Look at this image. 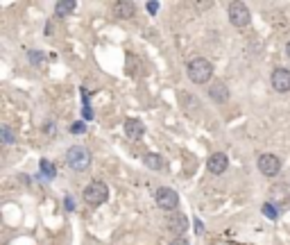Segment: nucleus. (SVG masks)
Listing matches in <instances>:
<instances>
[{
	"instance_id": "obj_1",
	"label": "nucleus",
	"mask_w": 290,
	"mask_h": 245,
	"mask_svg": "<svg viewBox=\"0 0 290 245\" xmlns=\"http://www.w3.org/2000/svg\"><path fill=\"white\" fill-rule=\"evenodd\" d=\"M186 73H188L191 82H195V84H206L213 77V66H211V61L204 59V57H195V59L188 61Z\"/></svg>"
},
{
	"instance_id": "obj_2",
	"label": "nucleus",
	"mask_w": 290,
	"mask_h": 245,
	"mask_svg": "<svg viewBox=\"0 0 290 245\" xmlns=\"http://www.w3.org/2000/svg\"><path fill=\"white\" fill-rule=\"evenodd\" d=\"M66 164H68V168H72V170H77V172L86 170V168L91 166V152L82 146L68 148L66 150Z\"/></svg>"
},
{
	"instance_id": "obj_3",
	"label": "nucleus",
	"mask_w": 290,
	"mask_h": 245,
	"mask_svg": "<svg viewBox=\"0 0 290 245\" xmlns=\"http://www.w3.org/2000/svg\"><path fill=\"white\" fill-rule=\"evenodd\" d=\"M82 198H84L86 205L91 207H98L102 205L107 198H109V188H107L105 182H91V184L84 188V193H82Z\"/></svg>"
},
{
	"instance_id": "obj_4",
	"label": "nucleus",
	"mask_w": 290,
	"mask_h": 245,
	"mask_svg": "<svg viewBox=\"0 0 290 245\" xmlns=\"http://www.w3.org/2000/svg\"><path fill=\"white\" fill-rule=\"evenodd\" d=\"M227 14H229V20L234 27H247L252 20V14L245 2H229L227 5Z\"/></svg>"
},
{
	"instance_id": "obj_5",
	"label": "nucleus",
	"mask_w": 290,
	"mask_h": 245,
	"mask_svg": "<svg viewBox=\"0 0 290 245\" xmlns=\"http://www.w3.org/2000/svg\"><path fill=\"white\" fill-rule=\"evenodd\" d=\"M154 200H157V205L161 207V209H165V211H172V209H177L179 205V195L175 188H168V186H161V188H157V193H154Z\"/></svg>"
},
{
	"instance_id": "obj_6",
	"label": "nucleus",
	"mask_w": 290,
	"mask_h": 245,
	"mask_svg": "<svg viewBox=\"0 0 290 245\" xmlns=\"http://www.w3.org/2000/svg\"><path fill=\"white\" fill-rule=\"evenodd\" d=\"M258 170L263 172L265 177H277L279 170H281V159L277 154H261L258 157Z\"/></svg>"
},
{
	"instance_id": "obj_7",
	"label": "nucleus",
	"mask_w": 290,
	"mask_h": 245,
	"mask_svg": "<svg viewBox=\"0 0 290 245\" xmlns=\"http://www.w3.org/2000/svg\"><path fill=\"white\" fill-rule=\"evenodd\" d=\"M272 89L277 93H288L290 91V71L288 68H277V71H272Z\"/></svg>"
},
{
	"instance_id": "obj_8",
	"label": "nucleus",
	"mask_w": 290,
	"mask_h": 245,
	"mask_svg": "<svg viewBox=\"0 0 290 245\" xmlns=\"http://www.w3.org/2000/svg\"><path fill=\"white\" fill-rule=\"evenodd\" d=\"M206 168L213 172V175H222L227 168H229V157L224 152H216L209 157V161H206Z\"/></svg>"
},
{
	"instance_id": "obj_9",
	"label": "nucleus",
	"mask_w": 290,
	"mask_h": 245,
	"mask_svg": "<svg viewBox=\"0 0 290 245\" xmlns=\"http://www.w3.org/2000/svg\"><path fill=\"white\" fill-rule=\"evenodd\" d=\"M209 98H211L213 102H220V105L227 102V100H229V89H227V84L220 80L213 82V84L209 86Z\"/></svg>"
},
{
	"instance_id": "obj_10",
	"label": "nucleus",
	"mask_w": 290,
	"mask_h": 245,
	"mask_svg": "<svg viewBox=\"0 0 290 245\" xmlns=\"http://www.w3.org/2000/svg\"><path fill=\"white\" fill-rule=\"evenodd\" d=\"M165 225H168V229L172 234H184L186 227H188V218H186L184 213H172V216H168Z\"/></svg>"
},
{
	"instance_id": "obj_11",
	"label": "nucleus",
	"mask_w": 290,
	"mask_h": 245,
	"mask_svg": "<svg viewBox=\"0 0 290 245\" xmlns=\"http://www.w3.org/2000/svg\"><path fill=\"white\" fill-rule=\"evenodd\" d=\"M134 12H136V5H134L132 0H118V2L113 5V14H116L118 19H132Z\"/></svg>"
},
{
	"instance_id": "obj_12",
	"label": "nucleus",
	"mask_w": 290,
	"mask_h": 245,
	"mask_svg": "<svg viewBox=\"0 0 290 245\" xmlns=\"http://www.w3.org/2000/svg\"><path fill=\"white\" fill-rule=\"evenodd\" d=\"M143 132H145V125L141 123L139 118H127L125 120V134L129 136V139H141L143 136Z\"/></svg>"
},
{
	"instance_id": "obj_13",
	"label": "nucleus",
	"mask_w": 290,
	"mask_h": 245,
	"mask_svg": "<svg viewBox=\"0 0 290 245\" xmlns=\"http://www.w3.org/2000/svg\"><path fill=\"white\" fill-rule=\"evenodd\" d=\"M143 161H145V166H147L150 170H163V168H165V159L161 157V154H157V152H147L143 157Z\"/></svg>"
},
{
	"instance_id": "obj_14",
	"label": "nucleus",
	"mask_w": 290,
	"mask_h": 245,
	"mask_svg": "<svg viewBox=\"0 0 290 245\" xmlns=\"http://www.w3.org/2000/svg\"><path fill=\"white\" fill-rule=\"evenodd\" d=\"M75 7H77V2H72V0H59V2L54 5V14H57L59 19H64V16H71V14L75 12Z\"/></svg>"
},
{
	"instance_id": "obj_15",
	"label": "nucleus",
	"mask_w": 290,
	"mask_h": 245,
	"mask_svg": "<svg viewBox=\"0 0 290 245\" xmlns=\"http://www.w3.org/2000/svg\"><path fill=\"white\" fill-rule=\"evenodd\" d=\"M263 213L270 220H277L279 218V216H277V207H272V205H263Z\"/></svg>"
},
{
	"instance_id": "obj_16",
	"label": "nucleus",
	"mask_w": 290,
	"mask_h": 245,
	"mask_svg": "<svg viewBox=\"0 0 290 245\" xmlns=\"http://www.w3.org/2000/svg\"><path fill=\"white\" fill-rule=\"evenodd\" d=\"M41 170L46 172L48 177H54V168H53V166H50V164H48V161H46V159L41 161Z\"/></svg>"
},
{
	"instance_id": "obj_17",
	"label": "nucleus",
	"mask_w": 290,
	"mask_h": 245,
	"mask_svg": "<svg viewBox=\"0 0 290 245\" xmlns=\"http://www.w3.org/2000/svg\"><path fill=\"white\" fill-rule=\"evenodd\" d=\"M2 139H5L7 146H9V143H14V136H12V132H9V127H2Z\"/></svg>"
},
{
	"instance_id": "obj_18",
	"label": "nucleus",
	"mask_w": 290,
	"mask_h": 245,
	"mask_svg": "<svg viewBox=\"0 0 290 245\" xmlns=\"http://www.w3.org/2000/svg\"><path fill=\"white\" fill-rule=\"evenodd\" d=\"M84 123H75V125H71V132L72 134H84Z\"/></svg>"
},
{
	"instance_id": "obj_19",
	"label": "nucleus",
	"mask_w": 290,
	"mask_h": 245,
	"mask_svg": "<svg viewBox=\"0 0 290 245\" xmlns=\"http://www.w3.org/2000/svg\"><path fill=\"white\" fill-rule=\"evenodd\" d=\"M30 61H32V64H43V55L41 53H30Z\"/></svg>"
},
{
	"instance_id": "obj_20",
	"label": "nucleus",
	"mask_w": 290,
	"mask_h": 245,
	"mask_svg": "<svg viewBox=\"0 0 290 245\" xmlns=\"http://www.w3.org/2000/svg\"><path fill=\"white\" fill-rule=\"evenodd\" d=\"M147 12H150V14H157V12H159V2H147Z\"/></svg>"
},
{
	"instance_id": "obj_21",
	"label": "nucleus",
	"mask_w": 290,
	"mask_h": 245,
	"mask_svg": "<svg viewBox=\"0 0 290 245\" xmlns=\"http://www.w3.org/2000/svg\"><path fill=\"white\" fill-rule=\"evenodd\" d=\"M170 245H191V243H188V241H186L184 236H179V239H175Z\"/></svg>"
},
{
	"instance_id": "obj_22",
	"label": "nucleus",
	"mask_w": 290,
	"mask_h": 245,
	"mask_svg": "<svg viewBox=\"0 0 290 245\" xmlns=\"http://www.w3.org/2000/svg\"><path fill=\"white\" fill-rule=\"evenodd\" d=\"M195 229H198V234H202V232H204V225L198 220V223H195Z\"/></svg>"
},
{
	"instance_id": "obj_23",
	"label": "nucleus",
	"mask_w": 290,
	"mask_h": 245,
	"mask_svg": "<svg viewBox=\"0 0 290 245\" xmlns=\"http://www.w3.org/2000/svg\"><path fill=\"white\" fill-rule=\"evenodd\" d=\"M66 209H75V202H72V200H66Z\"/></svg>"
},
{
	"instance_id": "obj_24",
	"label": "nucleus",
	"mask_w": 290,
	"mask_h": 245,
	"mask_svg": "<svg viewBox=\"0 0 290 245\" xmlns=\"http://www.w3.org/2000/svg\"><path fill=\"white\" fill-rule=\"evenodd\" d=\"M286 55H288V59H290V41H288V46H286Z\"/></svg>"
}]
</instances>
